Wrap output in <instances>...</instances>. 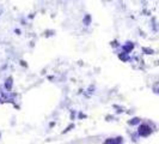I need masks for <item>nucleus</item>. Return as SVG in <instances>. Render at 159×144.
<instances>
[{
    "mask_svg": "<svg viewBox=\"0 0 159 144\" xmlns=\"http://www.w3.org/2000/svg\"><path fill=\"white\" fill-rule=\"evenodd\" d=\"M139 133L143 137L148 136L151 133V128H150V126H147V125H141L139 127Z\"/></svg>",
    "mask_w": 159,
    "mask_h": 144,
    "instance_id": "nucleus-1",
    "label": "nucleus"
},
{
    "mask_svg": "<svg viewBox=\"0 0 159 144\" xmlns=\"http://www.w3.org/2000/svg\"><path fill=\"white\" fill-rule=\"evenodd\" d=\"M114 143H115V142H114V139H108L104 144H114Z\"/></svg>",
    "mask_w": 159,
    "mask_h": 144,
    "instance_id": "nucleus-2",
    "label": "nucleus"
}]
</instances>
